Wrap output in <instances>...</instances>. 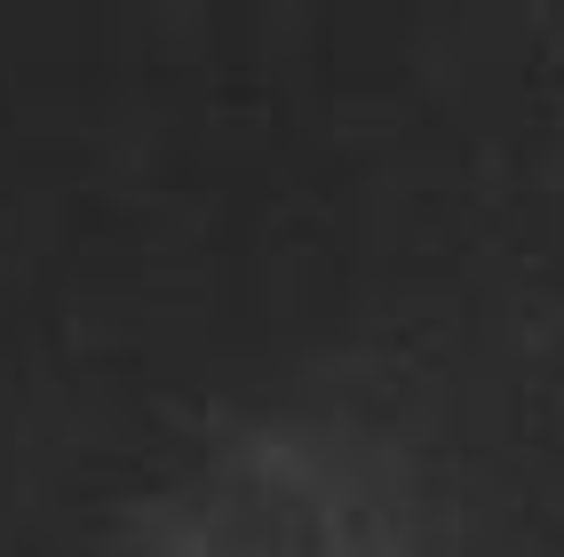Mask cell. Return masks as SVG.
<instances>
[{
	"label": "cell",
	"instance_id": "cell-1",
	"mask_svg": "<svg viewBox=\"0 0 564 557\" xmlns=\"http://www.w3.org/2000/svg\"><path fill=\"white\" fill-rule=\"evenodd\" d=\"M152 557H437L413 478L343 422H254L167 502Z\"/></svg>",
	"mask_w": 564,
	"mask_h": 557
}]
</instances>
